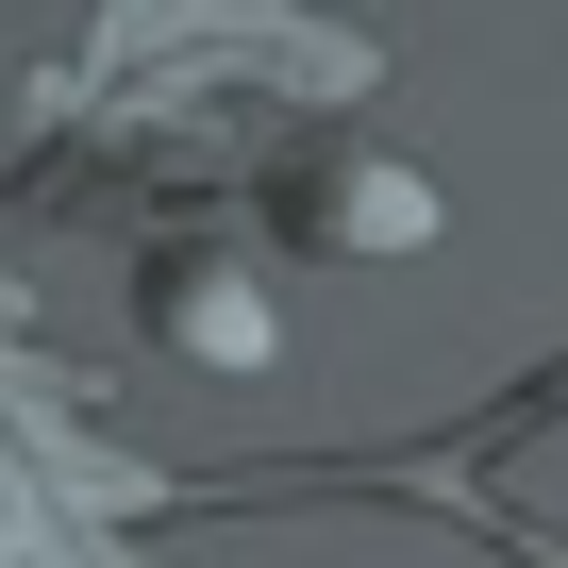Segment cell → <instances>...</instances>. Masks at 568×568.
<instances>
[{
    "label": "cell",
    "mask_w": 568,
    "mask_h": 568,
    "mask_svg": "<svg viewBox=\"0 0 568 568\" xmlns=\"http://www.w3.org/2000/svg\"><path fill=\"white\" fill-rule=\"evenodd\" d=\"M184 352H267V302H251V284H184Z\"/></svg>",
    "instance_id": "6da1fadb"
}]
</instances>
